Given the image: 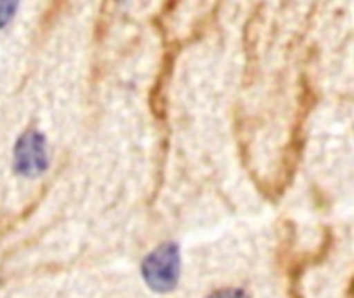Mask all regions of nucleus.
Instances as JSON below:
<instances>
[{
    "mask_svg": "<svg viewBox=\"0 0 354 298\" xmlns=\"http://www.w3.org/2000/svg\"><path fill=\"white\" fill-rule=\"evenodd\" d=\"M143 280L156 292H170L180 276V251L176 245H160L153 249L141 266Z\"/></svg>",
    "mask_w": 354,
    "mask_h": 298,
    "instance_id": "obj_1",
    "label": "nucleus"
},
{
    "mask_svg": "<svg viewBox=\"0 0 354 298\" xmlns=\"http://www.w3.org/2000/svg\"><path fill=\"white\" fill-rule=\"evenodd\" d=\"M48 143L37 131H27L15 145V170L23 176H37L48 168Z\"/></svg>",
    "mask_w": 354,
    "mask_h": 298,
    "instance_id": "obj_2",
    "label": "nucleus"
},
{
    "mask_svg": "<svg viewBox=\"0 0 354 298\" xmlns=\"http://www.w3.org/2000/svg\"><path fill=\"white\" fill-rule=\"evenodd\" d=\"M207 298H249L247 292L239 290V288H224V290H216Z\"/></svg>",
    "mask_w": 354,
    "mask_h": 298,
    "instance_id": "obj_3",
    "label": "nucleus"
},
{
    "mask_svg": "<svg viewBox=\"0 0 354 298\" xmlns=\"http://www.w3.org/2000/svg\"><path fill=\"white\" fill-rule=\"evenodd\" d=\"M17 10V4H6V2H0V27L6 25L10 21V17L15 15Z\"/></svg>",
    "mask_w": 354,
    "mask_h": 298,
    "instance_id": "obj_4",
    "label": "nucleus"
}]
</instances>
